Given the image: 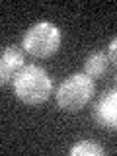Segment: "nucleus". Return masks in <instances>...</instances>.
<instances>
[{"instance_id":"1","label":"nucleus","mask_w":117,"mask_h":156,"mask_svg":"<svg viewBox=\"0 0 117 156\" xmlns=\"http://www.w3.org/2000/svg\"><path fill=\"white\" fill-rule=\"evenodd\" d=\"M14 94L27 105H39L47 101L53 92V78L45 68L37 65H23L12 80Z\"/></svg>"},{"instance_id":"2","label":"nucleus","mask_w":117,"mask_h":156,"mask_svg":"<svg viewBox=\"0 0 117 156\" xmlns=\"http://www.w3.org/2000/svg\"><path fill=\"white\" fill-rule=\"evenodd\" d=\"M94 90H96L94 78L86 76L84 72L70 74L57 90V105L62 111L76 113L92 100Z\"/></svg>"},{"instance_id":"3","label":"nucleus","mask_w":117,"mask_h":156,"mask_svg":"<svg viewBox=\"0 0 117 156\" xmlns=\"http://www.w3.org/2000/svg\"><path fill=\"white\" fill-rule=\"evenodd\" d=\"M61 41H62V33L55 23L37 22L35 26H31L23 33L22 47L26 49V53L37 58H47L58 51Z\"/></svg>"},{"instance_id":"4","label":"nucleus","mask_w":117,"mask_h":156,"mask_svg":"<svg viewBox=\"0 0 117 156\" xmlns=\"http://www.w3.org/2000/svg\"><path fill=\"white\" fill-rule=\"evenodd\" d=\"M92 117H94L98 127L115 131L117 127V92L115 90H107L98 98L94 109H92Z\"/></svg>"},{"instance_id":"5","label":"nucleus","mask_w":117,"mask_h":156,"mask_svg":"<svg viewBox=\"0 0 117 156\" xmlns=\"http://www.w3.org/2000/svg\"><path fill=\"white\" fill-rule=\"evenodd\" d=\"M23 66V53L16 45H8L0 51V86L14 80L16 72Z\"/></svg>"},{"instance_id":"6","label":"nucleus","mask_w":117,"mask_h":156,"mask_svg":"<svg viewBox=\"0 0 117 156\" xmlns=\"http://www.w3.org/2000/svg\"><path fill=\"white\" fill-rule=\"evenodd\" d=\"M109 68V57L104 51H92L84 61V74L90 78L104 76Z\"/></svg>"},{"instance_id":"7","label":"nucleus","mask_w":117,"mask_h":156,"mask_svg":"<svg viewBox=\"0 0 117 156\" xmlns=\"http://www.w3.org/2000/svg\"><path fill=\"white\" fill-rule=\"evenodd\" d=\"M70 156H101L104 154V148L100 144L92 143V140H80L68 150Z\"/></svg>"},{"instance_id":"8","label":"nucleus","mask_w":117,"mask_h":156,"mask_svg":"<svg viewBox=\"0 0 117 156\" xmlns=\"http://www.w3.org/2000/svg\"><path fill=\"white\" fill-rule=\"evenodd\" d=\"M115 45H117V39L113 37L111 43H109V47H107V51H109V55H111V58H109L111 62H115Z\"/></svg>"}]
</instances>
